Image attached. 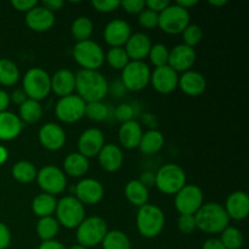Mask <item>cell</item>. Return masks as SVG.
Instances as JSON below:
<instances>
[{
    "instance_id": "obj_1",
    "label": "cell",
    "mask_w": 249,
    "mask_h": 249,
    "mask_svg": "<svg viewBox=\"0 0 249 249\" xmlns=\"http://www.w3.org/2000/svg\"><path fill=\"white\" fill-rule=\"evenodd\" d=\"M75 90L85 104L102 101L108 92V82L99 71L82 70L75 74Z\"/></svg>"
},
{
    "instance_id": "obj_2",
    "label": "cell",
    "mask_w": 249,
    "mask_h": 249,
    "mask_svg": "<svg viewBox=\"0 0 249 249\" xmlns=\"http://www.w3.org/2000/svg\"><path fill=\"white\" fill-rule=\"evenodd\" d=\"M196 228L206 233H221L229 226V218L225 208L215 202L202 204L195 214Z\"/></svg>"
},
{
    "instance_id": "obj_3",
    "label": "cell",
    "mask_w": 249,
    "mask_h": 249,
    "mask_svg": "<svg viewBox=\"0 0 249 249\" xmlns=\"http://www.w3.org/2000/svg\"><path fill=\"white\" fill-rule=\"evenodd\" d=\"M164 213L155 204H145L140 207L136 215V226L142 237L155 238L164 228Z\"/></svg>"
},
{
    "instance_id": "obj_4",
    "label": "cell",
    "mask_w": 249,
    "mask_h": 249,
    "mask_svg": "<svg viewBox=\"0 0 249 249\" xmlns=\"http://www.w3.org/2000/svg\"><path fill=\"white\" fill-rule=\"evenodd\" d=\"M157 189L164 195H177L186 185V174L180 165L169 163L158 169L155 177Z\"/></svg>"
},
{
    "instance_id": "obj_5",
    "label": "cell",
    "mask_w": 249,
    "mask_h": 249,
    "mask_svg": "<svg viewBox=\"0 0 249 249\" xmlns=\"http://www.w3.org/2000/svg\"><path fill=\"white\" fill-rule=\"evenodd\" d=\"M22 85V90L26 92L27 97L39 102L50 94L51 77L43 68H31L24 74Z\"/></svg>"
},
{
    "instance_id": "obj_6",
    "label": "cell",
    "mask_w": 249,
    "mask_h": 249,
    "mask_svg": "<svg viewBox=\"0 0 249 249\" xmlns=\"http://www.w3.org/2000/svg\"><path fill=\"white\" fill-rule=\"evenodd\" d=\"M56 220L66 229H77L85 219V208L74 196H66L57 201Z\"/></svg>"
},
{
    "instance_id": "obj_7",
    "label": "cell",
    "mask_w": 249,
    "mask_h": 249,
    "mask_svg": "<svg viewBox=\"0 0 249 249\" xmlns=\"http://www.w3.org/2000/svg\"><path fill=\"white\" fill-rule=\"evenodd\" d=\"M73 58L83 70L97 71L105 62V53L94 40L79 41L73 48Z\"/></svg>"
},
{
    "instance_id": "obj_8",
    "label": "cell",
    "mask_w": 249,
    "mask_h": 249,
    "mask_svg": "<svg viewBox=\"0 0 249 249\" xmlns=\"http://www.w3.org/2000/svg\"><path fill=\"white\" fill-rule=\"evenodd\" d=\"M107 232V224L104 219L100 216H90L85 218L77 228V241L85 248L95 247L102 243Z\"/></svg>"
},
{
    "instance_id": "obj_9",
    "label": "cell",
    "mask_w": 249,
    "mask_h": 249,
    "mask_svg": "<svg viewBox=\"0 0 249 249\" xmlns=\"http://www.w3.org/2000/svg\"><path fill=\"white\" fill-rule=\"evenodd\" d=\"M150 79L151 70L143 61H130L122 70V82L130 91H141L147 87Z\"/></svg>"
},
{
    "instance_id": "obj_10",
    "label": "cell",
    "mask_w": 249,
    "mask_h": 249,
    "mask_svg": "<svg viewBox=\"0 0 249 249\" xmlns=\"http://www.w3.org/2000/svg\"><path fill=\"white\" fill-rule=\"evenodd\" d=\"M190 24V12L177 4H170L158 17V27L168 34H180Z\"/></svg>"
},
{
    "instance_id": "obj_11",
    "label": "cell",
    "mask_w": 249,
    "mask_h": 249,
    "mask_svg": "<svg viewBox=\"0 0 249 249\" xmlns=\"http://www.w3.org/2000/svg\"><path fill=\"white\" fill-rule=\"evenodd\" d=\"M174 203L180 215H195L203 204V192L196 185H185L175 195Z\"/></svg>"
},
{
    "instance_id": "obj_12",
    "label": "cell",
    "mask_w": 249,
    "mask_h": 249,
    "mask_svg": "<svg viewBox=\"0 0 249 249\" xmlns=\"http://www.w3.org/2000/svg\"><path fill=\"white\" fill-rule=\"evenodd\" d=\"M36 182L44 194L51 195V196L63 192L67 186L65 173L55 165H45L41 168L36 174Z\"/></svg>"
},
{
    "instance_id": "obj_13",
    "label": "cell",
    "mask_w": 249,
    "mask_h": 249,
    "mask_svg": "<svg viewBox=\"0 0 249 249\" xmlns=\"http://www.w3.org/2000/svg\"><path fill=\"white\" fill-rule=\"evenodd\" d=\"M85 104L78 95L61 97L55 106V114L61 122L67 124L75 123L85 116Z\"/></svg>"
},
{
    "instance_id": "obj_14",
    "label": "cell",
    "mask_w": 249,
    "mask_h": 249,
    "mask_svg": "<svg viewBox=\"0 0 249 249\" xmlns=\"http://www.w3.org/2000/svg\"><path fill=\"white\" fill-rule=\"evenodd\" d=\"M75 198L84 206V204H89V206H94L101 202L104 198L105 189L100 181L95 179H88L82 180L77 184L74 189Z\"/></svg>"
},
{
    "instance_id": "obj_15",
    "label": "cell",
    "mask_w": 249,
    "mask_h": 249,
    "mask_svg": "<svg viewBox=\"0 0 249 249\" xmlns=\"http://www.w3.org/2000/svg\"><path fill=\"white\" fill-rule=\"evenodd\" d=\"M196 51L194 48L179 44L169 51L168 66L175 72H187L196 62Z\"/></svg>"
},
{
    "instance_id": "obj_16",
    "label": "cell",
    "mask_w": 249,
    "mask_h": 249,
    "mask_svg": "<svg viewBox=\"0 0 249 249\" xmlns=\"http://www.w3.org/2000/svg\"><path fill=\"white\" fill-rule=\"evenodd\" d=\"M150 82L152 83V87L155 88L156 91L160 94H170L178 88L179 75L167 65L155 68V71L151 73Z\"/></svg>"
},
{
    "instance_id": "obj_17",
    "label": "cell",
    "mask_w": 249,
    "mask_h": 249,
    "mask_svg": "<svg viewBox=\"0 0 249 249\" xmlns=\"http://www.w3.org/2000/svg\"><path fill=\"white\" fill-rule=\"evenodd\" d=\"M105 146V136L100 129L90 128L87 129L78 140V150L85 158H91L99 155L101 148Z\"/></svg>"
},
{
    "instance_id": "obj_18",
    "label": "cell",
    "mask_w": 249,
    "mask_h": 249,
    "mask_svg": "<svg viewBox=\"0 0 249 249\" xmlns=\"http://www.w3.org/2000/svg\"><path fill=\"white\" fill-rule=\"evenodd\" d=\"M131 36V28L124 19L117 18L107 23L104 29V38L112 48H123Z\"/></svg>"
},
{
    "instance_id": "obj_19",
    "label": "cell",
    "mask_w": 249,
    "mask_h": 249,
    "mask_svg": "<svg viewBox=\"0 0 249 249\" xmlns=\"http://www.w3.org/2000/svg\"><path fill=\"white\" fill-rule=\"evenodd\" d=\"M38 138L44 148L49 151H58L66 143V131L58 124L46 123L39 130Z\"/></svg>"
},
{
    "instance_id": "obj_20",
    "label": "cell",
    "mask_w": 249,
    "mask_h": 249,
    "mask_svg": "<svg viewBox=\"0 0 249 249\" xmlns=\"http://www.w3.org/2000/svg\"><path fill=\"white\" fill-rule=\"evenodd\" d=\"M225 211L229 218L241 221L246 219L249 214V197L246 192L235 191L226 198Z\"/></svg>"
},
{
    "instance_id": "obj_21",
    "label": "cell",
    "mask_w": 249,
    "mask_h": 249,
    "mask_svg": "<svg viewBox=\"0 0 249 249\" xmlns=\"http://www.w3.org/2000/svg\"><path fill=\"white\" fill-rule=\"evenodd\" d=\"M26 24L34 32H46L55 24V14L36 5L26 14Z\"/></svg>"
},
{
    "instance_id": "obj_22",
    "label": "cell",
    "mask_w": 249,
    "mask_h": 249,
    "mask_svg": "<svg viewBox=\"0 0 249 249\" xmlns=\"http://www.w3.org/2000/svg\"><path fill=\"white\" fill-rule=\"evenodd\" d=\"M178 87L181 89L185 95L191 97L199 96L204 92L207 88V80L199 72L196 71H187L182 73L181 77L179 78V84Z\"/></svg>"
},
{
    "instance_id": "obj_23",
    "label": "cell",
    "mask_w": 249,
    "mask_h": 249,
    "mask_svg": "<svg viewBox=\"0 0 249 249\" xmlns=\"http://www.w3.org/2000/svg\"><path fill=\"white\" fill-rule=\"evenodd\" d=\"M152 44L145 33L131 34L125 44V51L131 61H143L150 53Z\"/></svg>"
},
{
    "instance_id": "obj_24",
    "label": "cell",
    "mask_w": 249,
    "mask_h": 249,
    "mask_svg": "<svg viewBox=\"0 0 249 249\" xmlns=\"http://www.w3.org/2000/svg\"><path fill=\"white\" fill-rule=\"evenodd\" d=\"M99 163L104 170L108 173H114L123 165V152L121 147L113 143L105 145L97 155Z\"/></svg>"
},
{
    "instance_id": "obj_25",
    "label": "cell",
    "mask_w": 249,
    "mask_h": 249,
    "mask_svg": "<svg viewBox=\"0 0 249 249\" xmlns=\"http://www.w3.org/2000/svg\"><path fill=\"white\" fill-rule=\"evenodd\" d=\"M75 90V75L70 70H58L51 77V91L57 96L65 97L72 95Z\"/></svg>"
},
{
    "instance_id": "obj_26",
    "label": "cell",
    "mask_w": 249,
    "mask_h": 249,
    "mask_svg": "<svg viewBox=\"0 0 249 249\" xmlns=\"http://www.w3.org/2000/svg\"><path fill=\"white\" fill-rule=\"evenodd\" d=\"M23 123L18 116L9 111L0 113V140H15L21 134Z\"/></svg>"
},
{
    "instance_id": "obj_27",
    "label": "cell",
    "mask_w": 249,
    "mask_h": 249,
    "mask_svg": "<svg viewBox=\"0 0 249 249\" xmlns=\"http://www.w3.org/2000/svg\"><path fill=\"white\" fill-rule=\"evenodd\" d=\"M142 128L136 121H129L122 124L118 131V139L121 145L126 150H133L139 147L141 138H142Z\"/></svg>"
},
{
    "instance_id": "obj_28",
    "label": "cell",
    "mask_w": 249,
    "mask_h": 249,
    "mask_svg": "<svg viewBox=\"0 0 249 249\" xmlns=\"http://www.w3.org/2000/svg\"><path fill=\"white\" fill-rule=\"evenodd\" d=\"M126 199L136 207H142L148 202V189L141 180H130L124 189Z\"/></svg>"
},
{
    "instance_id": "obj_29",
    "label": "cell",
    "mask_w": 249,
    "mask_h": 249,
    "mask_svg": "<svg viewBox=\"0 0 249 249\" xmlns=\"http://www.w3.org/2000/svg\"><path fill=\"white\" fill-rule=\"evenodd\" d=\"M63 170H65L63 173L72 178L83 177L89 170V160L79 152L70 153L63 162Z\"/></svg>"
},
{
    "instance_id": "obj_30",
    "label": "cell",
    "mask_w": 249,
    "mask_h": 249,
    "mask_svg": "<svg viewBox=\"0 0 249 249\" xmlns=\"http://www.w3.org/2000/svg\"><path fill=\"white\" fill-rule=\"evenodd\" d=\"M56 206H57V199L55 198V196L43 192L34 197L32 202V211L39 218H45V216H53L56 211Z\"/></svg>"
},
{
    "instance_id": "obj_31",
    "label": "cell",
    "mask_w": 249,
    "mask_h": 249,
    "mask_svg": "<svg viewBox=\"0 0 249 249\" xmlns=\"http://www.w3.org/2000/svg\"><path fill=\"white\" fill-rule=\"evenodd\" d=\"M163 145H164L163 134L158 130H150L142 134V138L139 143V150L145 155H156L162 150Z\"/></svg>"
},
{
    "instance_id": "obj_32",
    "label": "cell",
    "mask_w": 249,
    "mask_h": 249,
    "mask_svg": "<svg viewBox=\"0 0 249 249\" xmlns=\"http://www.w3.org/2000/svg\"><path fill=\"white\" fill-rule=\"evenodd\" d=\"M11 174L16 181L21 182V184H29L36 179L38 170L33 163L28 162V160H19L16 164H14Z\"/></svg>"
},
{
    "instance_id": "obj_33",
    "label": "cell",
    "mask_w": 249,
    "mask_h": 249,
    "mask_svg": "<svg viewBox=\"0 0 249 249\" xmlns=\"http://www.w3.org/2000/svg\"><path fill=\"white\" fill-rule=\"evenodd\" d=\"M41 116H43V108H41L40 102L36 100L27 99L19 106V119L22 123L34 124L41 118Z\"/></svg>"
},
{
    "instance_id": "obj_34",
    "label": "cell",
    "mask_w": 249,
    "mask_h": 249,
    "mask_svg": "<svg viewBox=\"0 0 249 249\" xmlns=\"http://www.w3.org/2000/svg\"><path fill=\"white\" fill-rule=\"evenodd\" d=\"M94 32V23L89 17L80 16L73 21L71 26V33L73 38L77 40V43L84 40H89Z\"/></svg>"
},
{
    "instance_id": "obj_35",
    "label": "cell",
    "mask_w": 249,
    "mask_h": 249,
    "mask_svg": "<svg viewBox=\"0 0 249 249\" xmlns=\"http://www.w3.org/2000/svg\"><path fill=\"white\" fill-rule=\"evenodd\" d=\"M19 79V71L16 63L9 58H0V84L12 87Z\"/></svg>"
},
{
    "instance_id": "obj_36",
    "label": "cell",
    "mask_w": 249,
    "mask_h": 249,
    "mask_svg": "<svg viewBox=\"0 0 249 249\" xmlns=\"http://www.w3.org/2000/svg\"><path fill=\"white\" fill-rule=\"evenodd\" d=\"M58 229H60V224L53 216H45V218L39 219L36 230L39 238L45 242V241H51L55 238V236L58 233Z\"/></svg>"
},
{
    "instance_id": "obj_37",
    "label": "cell",
    "mask_w": 249,
    "mask_h": 249,
    "mask_svg": "<svg viewBox=\"0 0 249 249\" xmlns=\"http://www.w3.org/2000/svg\"><path fill=\"white\" fill-rule=\"evenodd\" d=\"M102 247L104 249H131V243L123 231L112 230L105 236Z\"/></svg>"
},
{
    "instance_id": "obj_38",
    "label": "cell",
    "mask_w": 249,
    "mask_h": 249,
    "mask_svg": "<svg viewBox=\"0 0 249 249\" xmlns=\"http://www.w3.org/2000/svg\"><path fill=\"white\" fill-rule=\"evenodd\" d=\"M221 243L226 249H241L243 246V235L235 226H228L221 231Z\"/></svg>"
},
{
    "instance_id": "obj_39",
    "label": "cell",
    "mask_w": 249,
    "mask_h": 249,
    "mask_svg": "<svg viewBox=\"0 0 249 249\" xmlns=\"http://www.w3.org/2000/svg\"><path fill=\"white\" fill-rule=\"evenodd\" d=\"M105 60L114 70H123L130 62V58H129L128 53H126L124 48L109 49L107 55H105Z\"/></svg>"
},
{
    "instance_id": "obj_40",
    "label": "cell",
    "mask_w": 249,
    "mask_h": 249,
    "mask_svg": "<svg viewBox=\"0 0 249 249\" xmlns=\"http://www.w3.org/2000/svg\"><path fill=\"white\" fill-rule=\"evenodd\" d=\"M109 114V109L107 105L102 101L90 102L85 106V116L94 122H102L107 119Z\"/></svg>"
},
{
    "instance_id": "obj_41",
    "label": "cell",
    "mask_w": 249,
    "mask_h": 249,
    "mask_svg": "<svg viewBox=\"0 0 249 249\" xmlns=\"http://www.w3.org/2000/svg\"><path fill=\"white\" fill-rule=\"evenodd\" d=\"M150 61L153 66L157 67H163L168 65V58H169V50L164 44H155L151 48L150 53H148Z\"/></svg>"
},
{
    "instance_id": "obj_42",
    "label": "cell",
    "mask_w": 249,
    "mask_h": 249,
    "mask_svg": "<svg viewBox=\"0 0 249 249\" xmlns=\"http://www.w3.org/2000/svg\"><path fill=\"white\" fill-rule=\"evenodd\" d=\"M182 38H184L185 45L194 48L197 44L201 43L202 38H203V32L199 26L190 23L182 32Z\"/></svg>"
},
{
    "instance_id": "obj_43",
    "label": "cell",
    "mask_w": 249,
    "mask_h": 249,
    "mask_svg": "<svg viewBox=\"0 0 249 249\" xmlns=\"http://www.w3.org/2000/svg\"><path fill=\"white\" fill-rule=\"evenodd\" d=\"M158 17H160V14L152 11L150 9H143L142 11L139 14V24L141 27L146 29H153L156 27H158Z\"/></svg>"
},
{
    "instance_id": "obj_44",
    "label": "cell",
    "mask_w": 249,
    "mask_h": 249,
    "mask_svg": "<svg viewBox=\"0 0 249 249\" xmlns=\"http://www.w3.org/2000/svg\"><path fill=\"white\" fill-rule=\"evenodd\" d=\"M178 229L180 232L190 235L196 230V220L195 215H180L178 219Z\"/></svg>"
},
{
    "instance_id": "obj_45",
    "label": "cell",
    "mask_w": 249,
    "mask_h": 249,
    "mask_svg": "<svg viewBox=\"0 0 249 249\" xmlns=\"http://www.w3.org/2000/svg\"><path fill=\"white\" fill-rule=\"evenodd\" d=\"M133 116L134 109L129 104H122L114 109V117H116L117 121L122 122V124L125 123V122L133 121Z\"/></svg>"
},
{
    "instance_id": "obj_46",
    "label": "cell",
    "mask_w": 249,
    "mask_h": 249,
    "mask_svg": "<svg viewBox=\"0 0 249 249\" xmlns=\"http://www.w3.org/2000/svg\"><path fill=\"white\" fill-rule=\"evenodd\" d=\"M91 5L96 11L107 14V12H112L118 9L121 6V1L119 0H94Z\"/></svg>"
},
{
    "instance_id": "obj_47",
    "label": "cell",
    "mask_w": 249,
    "mask_h": 249,
    "mask_svg": "<svg viewBox=\"0 0 249 249\" xmlns=\"http://www.w3.org/2000/svg\"><path fill=\"white\" fill-rule=\"evenodd\" d=\"M121 6L125 10L128 14H140L143 9L146 7L145 1L142 0H124V1H121Z\"/></svg>"
},
{
    "instance_id": "obj_48",
    "label": "cell",
    "mask_w": 249,
    "mask_h": 249,
    "mask_svg": "<svg viewBox=\"0 0 249 249\" xmlns=\"http://www.w3.org/2000/svg\"><path fill=\"white\" fill-rule=\"evenodd\" d=\"M11 5L17 11L26 12L27 14L29 10H32L38 5V1L36 0H12Z\"/></svg>"
},
{
    "instance_id": "obj_49",
    "label": "cell",
    "mask_w": 249,
    "mask_h": 249,
    "mask_svg": "<svg viewBox=\"0 0 249 249\" xmlns=\"http://www.w3.org/2000/svg\"><path fill=\"white\" fill-rule=\"evenodd\" d=\"M11 243V232L4 223L0 221V249H6Z\"/></svg>"
},
{
    "instance_id": "obj_50",
    "label": "cell",
    "mask_w": 249,
    "mask_h": 249,
    "mask_svg": "<svg viewBox=\"0 0 249 249\" xmlns=\"http://www.w3.org/2000/svg\"><path fill=\"white\" fill-rule=\"evenodd\" d=\"M145 5L146 9H150L157 14H160L163 10L169 6L170 2L167 0H148V1H145Z\"/></svg>"
},
{
    "instance_id": "obj_51",
    "label": "cell",
    "mask_w": 249,
    "mask_h": 249,
    "mask_svg": "<svg viewBox=\"0 0 249 249\" xmlns=\"http://www.w3.org/2000/svg\"><path fill=\"white\" fill-rule=\"evenodd\" d=\"M65 2L62 0H44L41 2V6L45 7L46 10H49L50 12H56V11H60L61 9L63 7Z\"/></svg>"
},
{
    "instance_id": "obj_52",
    "label": "cell",
    "mask_w": 249,
    "mask_h": 249,
    "mask_svg": "<svg viewBox=\"0 0 249 249\" xmlns=\"http://www.w3.org/2000/svg\"><path fill=\"white\" fill-rule=\"evenodd\" d=\"M27 99H28V97H27L26 92H24L22 89L14 90V92H12L11 96H10V101H12L16 105H19V106H21Z\"/></svg>"
},
{
    "instance_id": "obj_53",
    "label": "cell",
    "mask_w": 249,
    "mask_h": 249,
    "mask_svg": "<svg viewBox=\"0 0 249 249\" xmlns=\"http://www.w3.org/2000/svg\"><path fill=\"white\" fill-rule=\"evenodd\" d=\"M202 249H226L219 238H209L202 246Z\"/></svg>"
},
{
    "instance_id": "obj_54",
    "label": "cell",
    "mask_w": 249,
    "mask_h": 249,
    "mask_svg": "<svg viewBox=\"0 0 249 249\" xmlns=\"http://www.w3.org/2000/svg\"><path fill=\"white\" fill-rule=\"evenodd\" d=\"M38 249H66V248L65 246H63L61 242H58V241L51 240V241H45V242L41 243Z\"/></svg>"
},
{
    "instance_id": "obj_55",
    "label": "cell",
    "mask_w": 249,
    "mask_h": 249,
    "mask_svg": "<svg viewBox=\"0 0 249 249\" xmlns=\"http://www.w3.org/2000/svg\"><path fill=\"white\" fill-rule=\"evenodd\" d=\"M10 105V95L4 90H0V113L7 111Z\"/></svg>"
},
{
    "instance_id": "obj_56",
    "label": "cell",
    "mask_w": 249,
    "mask_h": 249,
    "mask_svg": "<svg viewBox=\"0 0 249 249\" xmlns=\"http://www.w3.org/2000/svg\"><path fill=\"white\" fill-rule=\"evenodd\" d=\"M175 4H177L178 6L182 7V9L189 11V9H191V7H194L195 5L198 4V1H197V0H178Z\"/></svg>"
},
{
    "instance_id": "obj_57",
    "label": "cell",
    "mask_w": 249,
    "mask_h": 249,
    "mask_svg": "<svg viewBox=\"0 0 249 249\" xmlns=\"http://www.w3.org/2000/svg\"><path fill=\"white\" fill-rule=\"evenodd\" d=\"M7 157H9V152H7L6 148L4 146H0V164H4L7 160Z\"/></svg>"
},
{
    "instance_id": "obj_58",
    "label": "cell",
    "mask_w": 249,
    "mask_h": 249,
    "mask_svg": "<svg viewBox=\"0 0 249 249\" xmlns=\"http://www.w3.org/2000/svg\"><path fill=\"white\" fill-rule=\"evenodd\" d=\"M208 2L213 6H224V5L228 4V0H209Z\"/></svg>"
},
{
    "instance_id": "obj_59",
    "label": "cell",
    "mask_w": 249,
    "mask_h": 249,
    "mask_svg": "<svg viewBox=\"0 0 249 249\" xmlns=\"http://www.w3.org/2000/svg\"><path fill=\"white\" fill-rule=\"evenodd\" d=\"M70 249H87V248L83 247V246H80V245H75V246H73V247H71Z\"/></svg>"
}]
</instances>
